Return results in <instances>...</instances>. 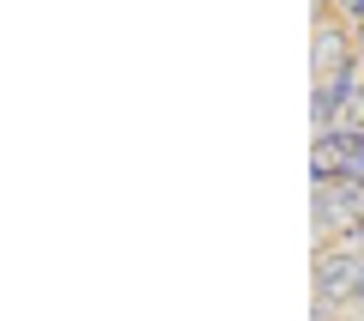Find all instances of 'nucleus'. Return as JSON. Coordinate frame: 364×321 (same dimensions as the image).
<instances>
[{
  "label": "nucleus",
  "mask_w": 364,
  "mask_h": 321,
  "mask_svg": "<svg viewBox=\"0 0 364 321\" xmlns=\"http://www.w3.org/2000/svg\"><path fill=\"white\" fill-rule=\"evenodd\" d=\"M358 285H364V249L352 243V236L328 243L322 255H316V315H328L334 303L358 297Z\"/></svg>",
  "instance_id": "obj_1"
},
{
  "label": "nucleus",
  "mask_w": 364,
  "mask_h": 321,
  "mask_svg": "<svg viewBox=\"0 0 364 321\" xmlns=\"http://www.w3.org/2000/svg\"><path fill=\"white\" fill-rule=\"evenodd\" d=\"M316 231L322 236L364 231V182H316Z\"/></svg>",
  "instance_id": "obj_2"
},
{
  "label": "nucleus",
  "mask_w": 364,
  "mask_h": 321,
  "mask_svg": "<svg viewBox=\"0 0 364 321\" xmlns=\"http://www.w3.org/2000/svg\"><path fill=\"white\" fill-rule=\"evenodd\" d=\"M310 61H316V79H334V73L352 67V49H346V37H340L334 25H322V31H316V55H310Z\"/></svg>",
  "instance_id": "obj_3"
},
{
  "label": "nucleus",
  "mask_w": 364,
  "mask_h": 321,
  "mask_svg": "<svg viewBox=\"0 0 364 321\" xmlns=\"http://www.w3.org/2000/svg\"><path fill=\"white\" fill-rule=\"evenodd\" d=\"M340 128H364V85L346 97V109H340Z\"/></svg>",
  "instance_id": "obj_4"
},
{
  "label": "nucleus",
  "mask_w": 364,
  "mask_h": 321,
  "mask_svg": "<svg viewBox=\"0 0 364 321\" xmlns=\"http://www.w3.org/2000/svg\"><path fill=\"white\" fill-rule=\"evenodd\" d=\"M334 6H340L346 18H358V25H364V0H334Z\"/></svg>",
  "instance_id": "obj_5"
},
{
  "label": "nucleus",
  "mask_w": 364,
  "mask_h": 321,
  "mask_svg": "<svg viewBox=\"0 0 364 321\" xmlns=\"http://www.w3.org/2000/svg\"><path fill=\"white\" fill-rule=\"evenodd\" d=\"M352 321H364V315H352Z\"/></svg>",
  "instance_id": "obj_6"
}]
</instances>
